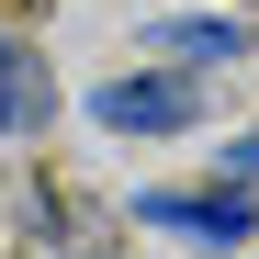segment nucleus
<instances>
[{
  "label": "nucleus",
  "instance_id": "39448f33",
  "mask_svg": "<svg viewBox=\"0 0 259 259\" xmlns=\"http://www.w3.org/2000/svg\"><path fill=\"white\" fill-rule=\"evenodd\" d=\"M214 169H226V181H259V124H248V136H226V158H214Z\"/></svg>",
  "mask_w": 259,
  "mask_h": 259
},
{
  "label": "nucleus",
  "instance_id": "20e7f679",
  "mask_svg": "<svg viewBox=\"0 0 259 259\" xmlns=\"http://www.w3.org/2000/svg\"><path fill=\"white\" fill-rule=\"evenodd\" d=\"M34 113H46V79H34V57L0 34V136H34Z\"/></svg>",
  "mask_w": 259,
  "mask_h": 259
},
{
  "label": "nucleus",
  "instance_id": "7ed1b4c3",
  "mask_svg": "<svg viewBox=\"0 0 259 259\" xmlns=\"http://www.w3.org/2000/svg\"><path fill=\"white\" fill-rule=\"evenodd\" d=\"M136 46H147V57H203V68L226 57V68H237V57H248V23H237V12H169V23L136 34Z\"/></svg>",
  "mask_w": 259,
  "mask_h": 259
},
{
  "label": "nucleus",
  "instance_id": "f03ea898",
  "mask_svg": "<svg viewBox=\"0 0 259 259\" xmlns=\"http://www.w3.org/2000/svg\"><path fill=\"white\" fill-rule=\"evenodd\" d=\"M192 113H203V91L181 68H136V79H102V91H91V124H102V136H181Z\"/></svg>",
  "mask_w": 259,
  "mask_h": 259
},
{
  "label": "nucleus",
  "instance_id": "f257e3e1",
  "mask_svg": "<svg viewBox=\"0 0 259 259\" xmlns=\"http://www.w3.org/2000/svg\"><path fill=\"white\" fill-rule=\"evenodd\" d=\"M136 226L203 237V248H248L259 237V181H226V169H214V192H136Z\"/></svg>",
  "mask_w": 259,
  "mask_h": 259
}]
</instances>
